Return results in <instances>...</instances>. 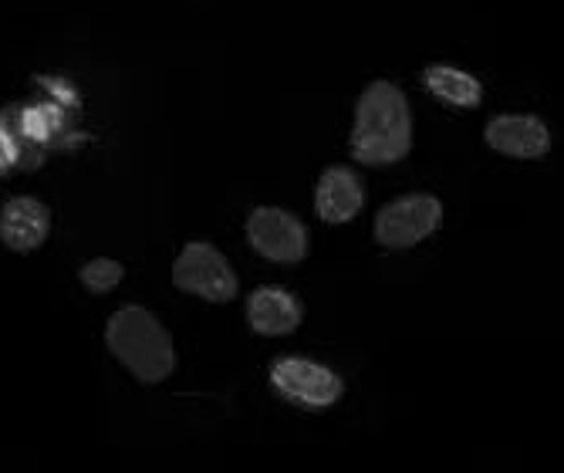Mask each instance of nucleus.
<instances>
[{"instance_id": "nucleus-1", "label": "nucleus", "mask_w": 564, "mask_h": 473, "mask_svg": "<svg viewBox=\"0 0 564 473\" xmlns=\"http://www.w3.org/2000/svg\"><path fill=\"white\" fill-rule=\"evenodd\" d=\"M413 146V116L409 101L392 82H372L355 109L351 155L369 166L399 163Z\"/></svg>"}, {"instance_id": "nucleus-2", "label": "nucleus", "mask_w": 564, "mask_h": 473, "mask_svg": "<svg viewBox=\"0 0 564 473\" xmlns=\"http://www.w3.org/2000/svg\"><path fill=\"white\" fill-rule=\"evenodd\" d=\"M106 342H109L112 355L139 383L156 386L173 373V365H176L170 332L152 319V311L139 308V304L119 308L112 314L109 329H106Z\"/></svg>"}, {"instance_id": "nucleus-3", "label": "nucleus", "mask_w": 564, "mask_h": 473, "mask_svg": "<svg viewBox=\"0 0 564 473\" xmlns=\"http://www.w3.org/2000/svg\"><path fill=\"white\" fill-rule=\"evenodd\" d=\"M173 284L180 291L199 294L217 304L237 298V275L230 271L227 257L214 244H203V240H193L183 247V254L173 265Z\"/></svg>"}, {"instance_id": "nucleus-4", "label": "nucleus", "mask_w": 564, "mask_h": 473, "mask_svg": "<svg viewBox=\"0 0 564 473\" xmlns=\"http://www.w3.org/2000/svg\"><path fill=\"white\" fill-rule=\"evenodd\" d=\"M271 383L288 402L307 412H322L335 406L345 389L328 365H318L312 358H278L271 365Z\"/></svg>"}, {"instance_id": "nucleus-5", "label": "nucleus", "mask_w": 564, "mask_h": 473, "mask_svg": "<svg viewBox=\"0 0 564 473\" xmlns=\"http://www.w3.org/2000/svg\"><path fill=\"white\" fill-rule=\"evenodd\" d=\"M440 221H443V206L436 196L430 193L399 196L376 217V240L389 250L413 247L423 237H430L440 227Z\"/></svg>"}, {"instance_id": "nucleus-6", "label": "nucleus", "mask_w": 564, "mask_h": 473, "mask_svg": "<svg viewBox=\"0 0 564 473\" xmlns=\"http://www.w3.org/2000/svg\"><path fill=\"white\" fill-rule=\"evenodd\" d=\"M247 237L250 247L258 250L268 260H278V265H297V260L307 254V230L304 224L288 214V209L278 206H261L253 209L247 221Z\"/></svg>"}, {"instance_id": "nucleus-7", "label": "nucleus", "mask_w": 564, "mask_h": 473, "mask_svg": "<svg viewBox=\"0 0 564 473\" xmlns=\"http://www.w3.org/2000/svg\"><path fill=\"white\" fill-rule=\"evenodd\" d=\"M487 146L514 155V160H538L551 149V136L547 126L534 116H497L487 122Z\"/></svg>"}, {"instance_id": "nucleus-8", "label": "nucleus", "mask_w": 564, "mask_h": 473, "mask_svg": "<svg viewBox=\"0 0 564 473\" xmlns=\"http://www.w3.org/2000/svg\"><path fill=\"white\" fill-rule=\"evenodd\" d=\"M47 227H51L47 206L34 196H14L0 209V240L18 254L37 250L47 237Z\"/></svg>"}, {"instance_id": "nucleus-9", "label": "nucleus", "mask_w": 564, "mask_h": 473, "mask_svg": "<svg viewBox=\"0 0 564 473\" xmlns=\"http://www.w3.org/2000/svg\"><path fill=\"white\" fill-rule=\"evenodd\" d=\"M362 200H366V190L355 170L332 166L322 173L318 190H315V206L325 224H348L358 209H362Z\"/></svg>"}, {"instance_id": "nucleus-10", "label": "nucleus", "mask_w": 564, "mask_h": 473, "mask_svg": "<svg viewBox=\"0 0 564 473\" xmlns=\"http://www.w3.org/2000/svg\"><path fill=\"white\" fill-rule=\"evenodd\" d=\"M247 319L258 335H291L301 325V304L284 288H258L247 301Z\"/></svg>"}, {"instance_id": "nucleus-11", "label": "nucleus", "mask_w": 564, "mask_h": 473, "mask_svg": "<svg viewBox=\"0 0 564 473\" xmlns=\"http://www.w3.org/2000/svg\"><path fill=\"white\" fill-rule=\"evenodd\" d=\"M426 88L446 101V105H459V109H477L480 98H484V88L474 75L459 72V68H449V65H430L426 75H423Z\"/></svg>"}, {"instance_id": "nucleus-12", "label": "nucleus", "mask_w": 564, "mask_h": 473, "mask_svg": "<svg viewBox=\"0 0 564 473\" xmlns=\"http://www.w3.org/2000/svg\"><path fill=\"white\" fill-rule=\"evenodd\" d=\"M82 275V284L95 294H109L119 281H122V265L112 257H98V260H88V265L78 271Z\"/></svg>"}, {"instance_id": "nucleus-13", "label": "nucleus", "mask_w": 564, "mask_h": 473, "mask_svg": "<svg viewBox=\"0 0 564 473\" xmlns=\"http://www.w3.org/2000/svg\"><path fill=\"white\" fill-rule=\"evenodd\" d=\"M14 166V149H11V139L4 132V126H0V173H8Z\"/></svg>"}]
</instances>
